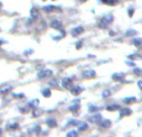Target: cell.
I'll list each match as a JSON object with an SVG mask.
<instances>
[{
	"label": "cell",
	"instance_id": "obj_1",
	"mask_svg": "<svg viewBox=\"0 0 142 137\" xmlns=\"http://www.w3.org/2000/svg\"><path fill=\"white\" fill-rule=\"evenodd\" d=\"M112 20H114V16H112V15H106V16L102 18V20L100 21L99 26H100V27H106L110 23H112Z\"/></svg>",
	"mask_w": 142,
	"mask_h": 137
},
{
	"label": "cell",
	"instance_id": "obj_2",
	"mask_svg": "<svg viewBox=\"0 0 142 137\" xmlns=\"http://www.w3.org/2000/svg\"><path fill=\"white\" fill-rule=\"evenodd\" d=\"M51 75H52V71H51V70H49V69H44V70H41V71H39V72H38V76H39L40 79L50 77Z\"/></svg>",
	"mask_w": 142,
	"mask_h": 137
},
{
	"label": "cell",
	"instance_id": "obj_3",
	"mask_svg": "<svg viewBox=\"0 0 142 137\" xmlns=\"http://www.w3.org/2000/svg\"><path fill=\"white\" fill-rule=\"evenodd\" d=\"M84 33V27H81V26H77V27H74L72 30H71V35L74 36V37H76V36H79V35H81Z\"/></svg>",
	"mask_w": 142,
	"mask_h": 137
},
{
	"label": "cell",
	"instance_id": "obj_4",
	"mask_svg": "<svg viewBox=\"0 0 142 137\" xmlns=\"http://www.w3.org/2000/svg\"><path fill=\"white\" fill-rule=\"evenodd\" d=\"M50 26H51L52 29H55V30H61V29H62V23L59 21V20H54V21H51Z\"/></svg>",
	"mask_w": 142,
	"mask_h": 137
},
{
	"label": "cell",
	"instance_id": "obj_5",
	"mask_svg": "<svg viewBox=\"0 0 142 137\" xmlns=\"http://www.w3.org/2000/svg\"><path fill=\"white\" fill-rule=\"evenodd\" d=\"M62 86H64V87H72V80L65 77V79L62 80Z\"/></svg>",
	"mask_w": 142,
	"mask_h": 137
},
{
	"label": "cell",
	"instance_id": "obj_6",
	"mask_svg": "<svg viewBox=\"0 0 142 137\" xmlns=\"http://www.w3.org/2000/svg\"><path fill=\"white\" fill-rule=\"evenodd\" d=\"M95 71H92V70H90V71H85L84 72V76L85 77H87V79H91V77H95Z\"/></svg>",
	"mask_w": 142,
	"mask_h": 137
},
{
	"label": "cell",
	"instance_id": "obj_7",
	"mask_svg": "<svg viewBox=\"0 0 142 137\" xmlns=\"http://www.w3.org/2000/svg\"><path fill=\"white\" fill-rule=\"evenodd\" d=\"M59 8H56L55 5H46V6H44V10H45V11H54V10H57ZM60 10V9H59Z\"/></svg>",
	"mask_w": 142,
	"mask_h": 137
},
{
	"label": "cell",
	"instance_id": "obj_8",
	"mask_svg": "<svg viewBox=\"0 0 142 137\" xmlns=\"http://www.w3.org/2000/svg\"><path fill=\"white\" fill-rule=\"evenodd\" d=\"M13 90V86H6V87H3V89H0V93H9L10 91Z\"/></svg>",
	"mask_w": 142,
	"mask_h": 137
},
{
	"label": "cell",
	"instance_id": "obj_9",
	"mask_svg": "<svg viewBox=\"0 0 142 137\" xmlns=\"http://www.w3.org/2000/svg\"><path fill=\"white\" fill-rule=\"evenodd\" d=\"M30 13H31V16H32V19H36V18L39 16V10H38L36 8H32Z\"/></svg>",
	"mask_w": 142,
	"mask_h": 137
},
{
	"label": "cell",
	"instance_id": "obj_10",
	"mask_svg": "<svg viewBox=\"0 0 142 137\" xmlns=\"http://www.w3.org/2000/svg\"><path fill=\"white\" fill-rule=\"evenodd\" d=\"M101 120V116L100 115H94L92 117H90V121L91 122H99Z\"/></svg>",
	"mask_w": 142,
	"mask_h": 137
},
{
	"label": "cell",
	"instance_id": "obj_11",
	"mask_svg": "<svg viewBox=\"0 0 142 137\" xmlns=\"http://www.w3.org/2000/svg\"><path fill=\"white\" fill-rule=\"evenodd\" d=\"M133 44H135L137 47H141V45H142V39H140V37H136V39L133 40Z\"/></svg>",
	"mask_w": 142,
	"mask_h": 137
},
{
	"label": "cell",
	"instance_id": "obj_12",
	"mask_svg": "<svg viewBox=\"0 0 142 137\" xmlns=\"http://www.w3.org/2000/svg\"><path fill=\"white\" fill-rule=\"evenodd\" d=\"M18 128H19V125H18V123L8 125V130H18Z\"/></svg>",
	"mask_w": 142,
	"mask_h": 137
},
{
	"label": "cell",
	"instance_id": "obj_13",
	"mask_svg": "<svg viewBox=\"0 0 142 137\" xmlns=\"http://www.w3.org/2000/svg\"><path fill=\"white\" fill-rule=\"evenodd\" d=\"M42 95H44L45 97H49L50 95H51V91H50L49 89H45V90H42Z\"/></svg>",
	"mask_w": 142,
	"mask_h": 137
},
{
	"label": "cell",
	"instance_id": "obj_14",
	"mask_svg": "<svg viewBox=\"0 0 142 137\" xmlns=\"http://www.w3.org/2000/svg\"><path fill=\"white\" fill-rule=\"evenodd\" d=\"M47 125L51 126V127H55V126H56V121L52 120V119H50V120H47Z\"/></svg>",
	"mask_w": 142,
	"mask_h": 137
},
{
	"label": "cell",
	"instance_id": "obj_15",
	"mask_svg": "<svg viewBox=\"0 0 142 137\" xmlns=\"http://www.w3.org/2000/svg\"><path fill=\"white\" fill-rule=\"evenodd\" d=\"M81 91H82V89H81V87H76L75 90H72V93H74V95H77V93H80Z\"/></svg>",
	"mask_w": 142,
	"mask_h": 137
},
{
	"label": "cell",
	"instance_id": "obj_16",
	"mask_svg": "<svg viewBox=\"0 0 142 137\" xmlns=\"http://www.w3.org/2000/svg\"><path fill=\"white\" fill-rule=\"evenodd\" d=\"M76 136H77V132L76 131H71L67 133V137H76Z\"/></svg>",
	"mask_w": 142,
	"mask_h": 137
},
{
	"label": "cell",
	"instance_id": "obj_17",
	"mask_svg": "<svg viewBox=\"0 0 142 137\" xmlns=\"http://www.w3.org/2000/svg\"><path fill=\"white\" fill-rule=\"evenodd\" d=\"M117 109H118L117 105H111V107H107L108 111H115V110H117Z\"/></svg>",
	"mask_w": 142,
	"mask_h": 137
},
{
	"label": "cell",
	"instance_id": "obj_18",
	"mask_svg": "<svg viewBox=\"0 0 142 137\" xmlns=\"http://www.w3.org/2000/svg\"><path fill=\"white\" fill-rule=\"evenodd\" d=\"M86 128H87V125H86V123H81V125H80V127H79V130H80V131L86 130Z\"/></svg>",
	"mask_w": 142,
	"mask_h": 137
},
{
	"label": "cell",
	"instance_id": "obj_19",
	"mask_svg": "<svg viewBox=\"0 0 142 137\" xmlns=\"http://www.w3.org/2000/svg\"><path fill=\"white\" fill-rule=\"evenodd\" d=\"M102 126H104V127H108V126H110V121H105V122H102Z\"/></svg>",
	"mask_w": 142,
	"mask_h": 137
},
{
	"label": "cell",
	"instance_id": "obj_20",
	"mask_svg": "<svg viewBox=\"0 0 142 137\" xmlns=\"http://www.w3.org/2000/svg\"><path fill=\"white\" fill-rule=\"evenodd\" d=\"M132 13H135V9H133V8H130V9H128V15L131 16V15H132Z\"/></svg>",
	"mask_w": 142,
	"mask_h": 137
},
{
	"label": "cell",
	"instance_id": "obj_21",
	"mask_svg": "<svg viewBox=\"0 0 142 137\" xmlns=\"http://www.w3.org/2000/svg\"><path fill=\"white\" fill-rule=\"evenodd\" d=\"M102 95H104V97H108V95H110V91H105Z\"/></svg>",
	"mask_w": 142,
	"mask_h": 137
},
{
	"label": "cell",
	"instance_id": "obj_22",
	"mask_svg": "<svg viewBox=\"0 0 142 137\" xmlns=\"http://www.w3.org/2000/svg\"><path fill=\"white\" fill-rule=\"evenodd\" d=\"M107 3L112 5V4H116V3H117V0H108V1H107Z\"/></svg>",
	"mask_w": 142,
	"mask_h": 137
},
{
	"label": "cell",
	"instance_id": "obj_23",
	"mask_svg": "<svg viewBox=\"0 0 142 137\" xmlns=\"http://www.w3.org/2000/svg\"><path fill=\"white\" fill-rule=\"evenodd\" d=\"M138 85H140V87L142 89V81H140V82H138Z\"/></svg>",
	"mask_w": 142,
	"mask_h": 137
},
{
	"label": "cell",
	"instance_id": "obj_24",
	"mask_svg": "<svg viewBox=\"0 0 142 137\" xmlns=\"http://www.w3.org/2000/svg\"><path fill=\"white\" fill-rule=\"evenodd\" d=\"M79 1H81V3H85V1H87V0H79Z\"/></svg>",
	"mask_w": 142,
	"mask_h": 137
},
{
	"label": "cell",
	"instance_id": "obj_25",
	"mask_svg": "<svg viewBox=\"0 0 142 137\" xmlns=\"http://www.w3.org/2000/svg\"><path fill=\"white\" fill-rule=\"evenodd\" d=\"M101 1H102V3H107V1H108V0H101Z\"/></svg>",
	"mask_w": 142,
	"mask_h": 137
},
{
	"label": "cell",
	"instance_id": "obj_26",
	"mask_svg": "<svg viewBox=\"0 0 142 137\" xmlns=\"http://www.w3.org/2000/svg\"><path fill=\"white\" fill-rule=\"evenodd\" d=\"M0 44H3V41H1V40H0Z\"/></svg>",
	"mask_w": 142,
	"mask_h": 137
},
{
	"label": "cell",
	"instance_id": "obj_27",
	"mask_svg": "<svg viewBox=\"0 0 142 137\" xmlns=\"http://www.w3.org/2000/svg\"><path fill=\"white\" fill-rule=\"evenodd\" d=\"M0 135H1V128H0Z\"/></svg>",
	"mask_w": 142,
	"mask_h": 137
},
{
	"label": "cell",
	"instance_id": "obj_28",
	"mask_svg": "<svg viewBox=\"0 0 142 137\" xmlns=\"http://www.w3.org/2000/svg\"><path fill=\"white\" fill-rule=\"evenodd\" d=\"M54 1H55V0H54Z\"/></svg>",
	"mask_w": 142,
	"mask_h": 137
}]
</instances>
